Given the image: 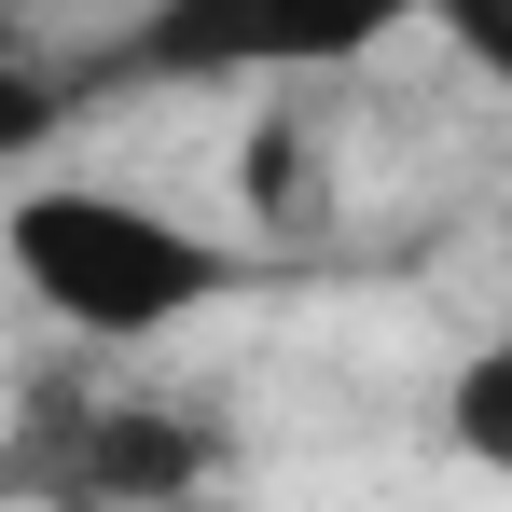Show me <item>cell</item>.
<instances>
[{"instance_id": "1", "label": "cell", "mask_w": 512, "mask_h": 512, "mask_svg": "<svg viewBox=\"0 0 512 512\" xmlns=\"http://www.w3.org/2000/svg\"><path fill=\"white\" fill-rule=\"evenodd\" d=\"M0 263L14 291L56 319V333L97 346H153L180 319H208L222 291H250V250L180 222L167 194H125V180H42L0 208Z\"/></svg>"}, {"instance_id": "2", "label": "cell", "mask_w": 512, "mask_h": 512, "mask_svg": "<svg viewBox=\"0 0 512 512\" xmlns=\"http://www.w3.org/2000/svg\"><path fill=\"white\" fill-rule=\"evenodd\" d=\"M429 28V0H139L97 70L125 84H333Z\"/></svg>"}, {"instance_id": "3", "label": "cell", "mask_w": 512, "mask_h": 512, "mask_svg": "<svg viewBox=\"0 0 512 512\" xmlns=\"http://www.w3.org/2000/svg\"><path fill=\"white\" fill-rule=\"evenodd\" d=\"M208 471H222V429L167 416V402H97V416L28 429V499H70V512H180Z\"/></svg>"}, {"instance_id": "4", "label": "cell", "mask_w": 512, "mask_h": 512, "mask_svg": "<svg viewBox=\"0 0 512 512\" xmlns=\"http://www.w3.org/2000/svg\"><path fill=\"white\" fill-rule=\"evenodd\" d=\"M443 443H457L471 471H499V485H512V333H485L457 374H443Z\"/></svg>"}, {"instance_id": "5", "label": "cell", "mask_w": 512, "mask_h": 512, "mask_svg": "<svg viewBox=\"0 0 512 512\" xmlns=\"http://www.w3.org/2000/svg\"><path fill=\"white\" fill-rule=\"evenodd\" d=\"M429 28H443V56H457L471 84L512 97V0H429Z\"/></svg>"}]
</instances>
